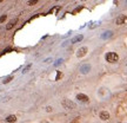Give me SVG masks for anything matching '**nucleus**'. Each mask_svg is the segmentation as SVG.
Instances as JSON below:
<instances>
[{
    "label": "nucleus",
    "instance_id": "13",
    "mask_svg": "<svg viewBox=\"0 0 127 123\" xmlns=\"http://www.w3.org/2000/svg\"><path fill=\"white\" fill-rule=\"evenodd\" d=\"M12 79H13V77H12V76H10V77L5 78V81H3V83H4V84H7V83H10Z\"/></svg>",
    "mask_w": 127,
    "mask_h": 123
},
{
    "label": "nucleus",
    "instance_id": "11",
    "mask_svg": "<svg viewBox=\"0 0 127 123\" xmlns=\"http://www.w3.org/2000/svg\"><path fill=\"white\" fill-rule=\"evenodd\" d=\"M17 121V116L15 115H10L6 117V122H15Z\"/></svg>",
    "mask_w": 127,
    "mask_h": 123
},
{
    "label": "nucleus",
    "instance_id": "9",
    "mask_svg": "<svg viewBox=\"0 0 127 123\" xmlns=\"http://www.w3.org/2000/svg\"><path fill=\"white\" fill-rule=\"evenodd\" d=\"M113 36V32L112 31H105L102 34H101V39H108Z\"/></svg>",
    "mask_w": 127,
    "mask_h": 123
},
{
    "label": "nucleus",
    "instance_id": "10",
    "mask_svg": "<svg viewBox=\"0 0 127 123\" xmlns=\"http://www.w3.org/2000/svg\"><path fill=\"white\" fill-rule=\"evenodd\" d=\"M82 39H84V36H82V34H79V36H75V37H73V38H72V43H73V44H75V43L81 42Z\"/></svg>",
    "mask_w": 127,
    "mask_h": 123
},
{
    "label": "nucleus",
    "instance_id": "14",
    "mask_svg": "<svg viewBox=\"0 0 127 123\" xmlns=\"http://www.w3.org/2000/svg\"><path fill=\"white\" fill-rule=\"evenodd\" d=\"M6 19H7V16H6V14L1 16V17H0V24H1V23H4V21H5Z\"/></svg>",
    "mask_w": 127,
    "mask_h": 123
},
{
    "label": "nucleus",
    "instance_id": "2",
    "mask_svg": "<svg viewBox=\"0 0 127 123\" xmlns=\"http://www.w3.org/2000/svg\"><path fill=\"white\" fill-rule=\"evenodd\" d=\"M61 104H62V106L65 108V109H67V110H72V109H74L77 105H75V103H73L71 99H64L62 102H61Z\"/></svg>",
    "mask_w": 127,
    "mask_h": 123
},
{
    "label": "nucleus",
    "instance_id": "3",
    "mask_svg": "<svg viewBox=\"0 0 127 123\" xmlns=\"http://www.w3.org/2000/svg\"><path fill=\"white\" fill-rule=\"evenodd\" d=\"M87 52H88V49H87L86 46H82V47H80V49L78 50V52H77V57H78V58H81V57L86 56Z\"/></svg>",
    "mask_w": 127,
    "mask_h": 123
},
{
    "label": "nucleus",
    "instance_id": "8",
    "mask_svg": "<svg viewBox=\"0 0 127 123\" xmlns=\"http://www.w3.org/2000/svg\"><path fill=\"white\" fill-rule=\"evenodd\" d=\"M99 116H100V118H101L102 121H107V119H109V112H108V111H101Z\"/></svg>",
    "mask_w": 127,
    "mask_h": 123
},
{
    "label": "nucleus",
    "instance_id": "17",
    "mask_svg": "<svg viewBox=\"0 0 127 123\" xmlns=\"http://www.w3.org/2000/svg\"><path fill=\"white\" fill-rule=\"evenodd\" d=\"M46 111H47V112H51V111H52V108H51V106H47V108H46Z\"/></svg>",
    "mask_w": 127,
    "mask_h": 123
},
{
    "label": "nucleus",
    "instance_id": "6",
    "mask_svg": "<svg viewBox=\"0 0 127 123\" xmlns=\"http://www.w3.org/2000/svg\"><path fill=\"white\" fill-rule=\"evenodd\" d=\"M18 23V18H14V19H12L7 25H6V30H12L14 26H15V24Z\"/></svg>",
    "mask_w": 127,
    "mask_h": 123
},
{
    "label": "nucleus",
    "instance_id": "15",
    "mask_svg": "<svg viewBox=\"0 0 127 123\" xmlns=\"http://www.w3.org/2000/svg\"><path fill=\"white\" fill-rule=\"evenodd\" d=\"M30 69H31V65H27V66H26V68L24 69V71H23V72H24V73H26V72H27V71H28Z\"/></svg>",
    "mask_w": 127,
    "mask_h": 123
},
{
    "label": "nucleus",
    "instance_id": "20",
    "mask_svg": "<svg viewBox=\"0 0 127 123\" xmlns=\"http://www.w3.org/2000/svg\"><path fill=\"white\" fill-rule=\"evenodd\" d=\"M3 1H4V0H0V3H3Z\"/></svg>",
    "mask_w": 127,
    "mask_h": 123
},
{
    "label": "nucleus",
    "instance_id": "16",
    "mask_svg": "<svg viewBox=\"0 0 127 123\" xmlns=\"http://www.w3.org/2000/svg\"><path fill=\"white\" fill-rule=\"evenodd\" d=\"M80 10H82V7H79V8H77L75 11H73V14H75V13H78V12H79Z\"/></svg>",
    "mask_w": 127,
    "mask_h": 123
},
{
    "label": "nucleus",
    "instance_id": "7",
    "mask_svg": "<svg viewBox=\"0 0 127 123\" xmlns=\"http://www.w3.org/2000/svg\"><path fill=\"white\" fill-rule=\"evenodd\" d=\"M126 21H127V17H125V16H120L119 18H116L115 24H116V25H122V24H125Z\"/></svg>",
    "mask_w": 127,
    "mask_h": 123
},
{
    "label": "nucleus",
    "instance_id": "4",
    "mask_svg": "<svg viewBox=\"0 0 127 123\" xmlns=\"http://www.w3.org/2000/svg\"><path fill=\"white\" fill-rule=\"evenodd\" d=\"M77 99H78L79 102H82V103H88V102H89L88 96L85 95V93H78V95H77Z\"/></svg>",
    "mask_w": 127,
    "mask_h": 123
},
{
    "label": "nucleus",
    "instance_id": "18",
    "mask_svg": "<svg viewBox=\"0 0 127 123\" xmlns=\"http://www.w3.org/2000/svg\"><path fill=\"white\" fill-rule=\"evenodd\" d=\"M61 62H62V59H59V60H58V62H57L54 65H59V64H61Z\"/></svg>",
    "mask_w": 127,
    "mask_h": 123
},
{
    "label": "nucleus",
    "instance_id": "12",
    "mask_svg": "<svg viewBox=\"0 0 127 123\" xmlns=\"http://www.w3.org/2000/svg\"><path fill=\"white\" fill-rule=\"evenodd\" d=\"M38 1H39V0H28L27 5H28V6H33V5H35Z\"/></svg>",
    "mask_w": 127,
    "mask_h": 123
},
{
    "label": "nucleus",
    "instance_id": "1",
    "mask_svg": "<svg viewBox=\"0 0 127 123\" xmlns=\"http://www.w3.org/2000/svg\"><path fill=\"white\" fill-rule=\"evenodd\" d=\"M105 58H106V60L108 63H116L119 60V56L115 52H107L106 56H105Z\"/></svg>",
    "mask_w": 127,
    "mask_h": 123
},
{
    "label": "nucleus",
    "instance_id": "19",
    "mask_svg": "<svg viewBox=\"0 0 127 123\" xmlns=\"http://www.w3.org/2000/svg\"><path fill=\"white\" fill-rule=\"evenodd\" d=\"M60 77H61V72H58V76H57V81H58V79H60Z\"/></svg>",
    "mask_w": 127,
    "mask_h": 123
},
{
    "label": "nucleus",
    "instance_id": "5",
    "mask_svg": "<svg viewBox=\"0 0 127 123\" xmlns=\"http://www.w3.org/2000/svg\"><path fill=\"white\" fill-rule=\"evenodd\" d=\"M89 71H91V65H89V64H84V65L80 68V72L84 73V75L88 73Z\"/></svg>",
    "mask_w": 127,
    "mask_h": 123
}]
</instances>
